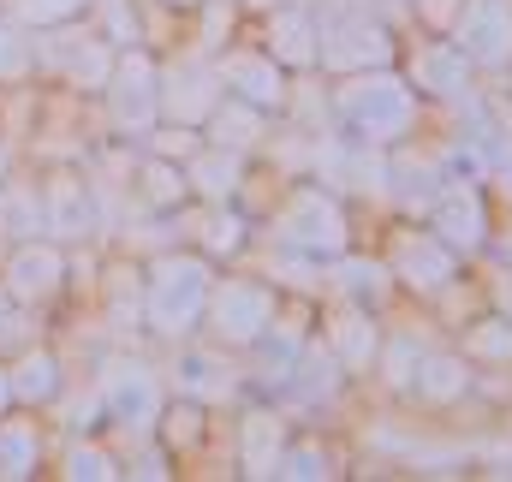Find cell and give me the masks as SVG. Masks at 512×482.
<instances>
[{
  "label": "cell",
  "mask_w": 512,
  "mask_h": 482,
  "mask_svg": "<svg viewBox=\"0 0 512 482\" xmlns=\"http://www.w3.org/2000/svg\"><path fill=\"white\" fill-rule=\"evenodd\" d=\"M340 120L352 125L364 143H393L417 120V90L399 72H382V66L352 72V84L340 90Z\"/></svg>",
  "instance_id": "1"
},
{
  "label": "cell",
  "mask_w": 512,
  "mask_h": 482,
  "mask_svg": "<svg viewBox=\"0 0 512 482\" xmlns=\"http://www.w3.org/2000/svg\"><path fill=\"white\" fill-rule=\"evenodd\" d=\"M209 292H215V274L203 256H161L143 286V316L155 334H185L209 310Z\"/></svg>",
  "instance_id": "2"
},
{
  "label": "cell",
  "mask_w": 512,
  "mask_h": 482,
  "mask_svg": "<svg viewBox=\"0 0 512 482\" xmlns=\"http://www.w3.org/2000/svg\"><path fill=\"white\" fill-rule=\"evenodd\" d=\"M274 239L298 256H316V262H340L352 227H346V209L328 197V191H292L274 215Z\"/></svg>",
  "instance_id": "3"
},
{
  "label": "cell",
  "mask_w": 512,
  "mask_h": 482,
  "mask_svg": "<svg viewBox=\"0 0 512 482\" xmlns=\"http://www.w3.org/2000/svg\"><path fill=\"white\" fill-rule=\"evenodd\" d=\"M102 411L126 429V435H149L161 423V381L143 369V363H114L108 381H102Z\"/></svg>",
  "instance_id": "4"
},
{
  "label": "cell",
  "mask_w": 512,
  "mask_h": 482,
  "mask_svg": "<svg viewBox=\"0 0 512 482\" xmlns=\"http://www.w3.org/2000/svg\"><path fill=\"white\" fill-rule=\"evenodd\" d=\"M203 316L215 322V334H221L227 346H251L256 334L274 322V292L256 286V280H227V286L209 292V310H203Z\"/></svg>",
  "instance_id": "5"
},
{
  "label": "cell",
  "mask_w": 512,
  "mask_h": 482,
  "mask_svg": "<svg viewBox=\"0 0 512 482\" xmlns=\"http://www.w3.org/2000/svg\"><path fill=\"white\" fill-rule=\"evenodd\" d=\"M453 48L471 60V66H507L512 60V0H465L459 12V30H453Z\"/></svg>",
  "instance_id": "6"
},
{
  "label": "cell",
  "mask_w": 512,
  "mask_h": 482,
  "mask_svg": "<svg viewBox=\"0 0 512 482\" xmlns=\"http://www.w3.org/2000/svg\"><path fill=\"white\" fill-rule=\"evenodd\" d=\"M429 227H435V239L447 244L453 256H459V250H477V244L489 239V209H483L477 185H471V179H447V185L429 197Z\"/></svg>",
  "instance_id": "7"
},
{
  "label": "cell",
  "mask_w": 512,
  "mask_h": 482,
  "mask_svg": "<svg viewBox=\"0 0 512 482\" xmlns=\"http://www.w3.org/2000/svg\"><path fill=\"white\" fill-rule=\"evenodd\" d=\"M108 108H114L120 131H149V125L161 120V72L143 54L114 60V72H108Z\"/></svg>",
  "instance_id": "8"
},
{
  "label": "cell",
  "mask_w": 512,
  "mask_h": 482,
  "mask_svg": "<svg viewBox=\"0 0 512 482\" xmlns=\"http://www.w3.org/2000/svg\"><path fill=\"white\" fill-rule=\"evenodd\" d=\"M316 54L334 72H370V66H387L393 42L376 18H334L328 30H316Z\"/></svg>",
  "instance_id": "9"
},
{
  "label": "cell",
  "mask_w": 512,
  "mask_h": 482,
  "mask_svg": "<svg viewBox=\"0 0 512 482\" xmlns=\"http://www.w3.org/2000/svg\"><path fill=\"white\" fill-rule=\"evenodd\" d=\"M221 102V78L203 66V60H185L161 78V114L173 125H203Z\"/></svg>",
  "instance_id": "10"
},
{
  "label": "cell",
  "mask_w": 512,
  "mask_h": 482,
  "mask_svg": "<svg viewBox=\"0 0 512 482\" xmlns=\"http://www.w3.org/2000/svg\"><path fill=\"white\" fill-rule=\"evenodd\" d=\"M60 280H66V256H60V244H18L12 250V262H6V292L12 298H24V304H36V298H54L60 292Z\"/></svg>",
  "instance_id": "11"
},
{
  "label": "cell",
  "mask_w": 512,
  "mask_h": 482,
  "mask_svg": "<svg viewBox=\"0 0 512 482\" xmlns=\"http://www.w3.org/2000/svg\"><path fill=\"white\" fill-rule=\"evenodd\" d=\"M393 274H399L405 286L435 292V286L453 280V250L435 239V233H399V239H393Z\"/></svg>",
  "instance_id": "12"
},
{
  "label": "cell",
  "mask_w": 512,
  "mask_h": 482,
  "mask_svg": "<svg viewBox=\"0 0 512 482\" xmlns=\"http://www.w3.org/2000/svg\"><path fill=\"white\" fill-rule=\"evenodd\" d=\"M221 84L239 96V102H251V108H280V60H268V54H233L227 66H221Z\"/></svg>",
  "instance_id": "13"
},
{
  "label": "cell",
  "mask_w": 512,
  "mask_h": 482,
  "mask_svg": "<svg viewBox=\"0 0 512 482\" xmlns=\"http://www.w3.org/2000/svg\"><path fill=\"white\" fill-rule=\"evenodd\" d=\"M411 84H417L423 96H465L471 60H465L453 42H429V48H417V60H411Z\"/></svg>",
  "instance_id": "14"
},
{
  "label": "cell",
  "mask_w": 512,
  "mask_h": 482,
  "mask_svg": "<svg viewBox=\"0 0 512 482\" xmlns=\"http://www.w3.org/2000/svg\"><path fill=\"white\" fill-rule=\"evenodd\" d=\"M90 221H96L90 185H78V179H54V185H48V197H42V227H48V233H60V239H84V233H90Z\"/></svg>",
  "instance_id": "15"
},
{
  "label": "cell",
  "mask_w": 512,
  "mask_h": 482,
  "mask_svg": "<svg viewBox=\"0 0 512 482\" xmlns=\"http://www.w3.org/2000/svg\"><path fill=\"white\" fill-rule=\"evenodd\" d=\"M405 387H411L423 405H453V399L471 387V363L447 358V352H429V358H417V369H411Z\"/></svg>",
  "instance_id": "16"
},
{
  "label": "cell",
  "mask_w": 512,
  "mask_h": 482,
  "mask_svg": "<svg viewBox=\"0 0 512 482\" xmlns=\"http://www.w3.org/2000/svg\"><path fill=\"white\" fill-rule=\"evenodd\" d=\"M280 447H286L280 417H274V411H251V417H245V435H239V465H245V477H274Z\"/></svg>",
  "instance_id": "17"
},
{
  "label": "cell",
  "mask_w": 512,
  "mask_h": 482,
  "mask_svg": "<svg viewBox=\"0 0 512 482\" xmlns=\"http://www.w3.org/2000/svg\"><path fill=\"white\" fill-rule=\"evenodd\" d=\"M209 137H215V149H233V155H245L256 137H262V108H251V102H215V114H209Z\"/></svg>",
  "instance_id": "18"
},
{
  "label": "cell",
  "mask_w": 512,
  "mask_h": 482,
  "mask_svg": "<svg viewBox=\"0 0 512 482\" xmlns=\"http://www.w3.org/2000/svg\"><path fill=\"white\" fill-rule=\"evenodd\" d=\"M328 340H334V358H340V369H370V363L382 358L376 322H370V316H358V310H346V316L328 328Z\"/></svg>",
  "instance_id": "19"
},
{
  "label": "cell",
  "mask_w": 512,
  "mask_h": 482,
  "mask_svg": "<svg viewBox=\"0 0 512 482\" xmlns=\"http://www.w3.org/2000/svg\"><path fill=\"white\" fill-rule=\"evenodd\" d=\"M54 60L66 66L72 84H108V72H114V54L96 36H60L54 42Z\"/></svg>",
  "instance_id": "20"
},
{
  "label": "cell",
  "mask_w": 512,
  "mask_h": 482,
  "mask_svg": "<svg viewBox=\"0 0 512 482\" xmlns=\"http://www.w3.org/2000/svg\"><path fill=\"white\" fill-rule=\"evenodd\" d=\"M268 48H274V60H280V66H310V60H316V24H310L298 6H286V12L274 18Z\"/></svg>",
  "instance_id": "21"
},
{
  "label": "cell",
  "mask_w": 512,
  "mask_h": 482,
  "mask_svg": "<svg viewBox=\"0 0 512 482\" xmlns=\"http://www.w3.org/2000/svg\"><path fill=\"white\" fill-rule=\"evenodd\" d=\"M12 399H24V405H48V399H60V358H48V352H24L18 369H12Z\"/></svg>",
  "instance_id": "22"
},
{
  "label": "cell",
  "mask_w": 512,
  "mask_h": 482,
  "mask_svg": "<svg viewBox=\"0 0 512 482\" xmlns=\"http://www.w3.org/2000/svg\"><path fill=\"white\" fill-rule=\"evenodd\" d=\"M286 387H292V399H304V405L328 399V393L340 387V358H334V352H298L292 375H286Z\"/></svg>",
  "instance_id": "23"
},
{
  "label": "cell",
  "mask_w": 512,
  "mask_h": 482,
  "mask_svg": "<svg viewBox=\"0 0 512 482\" xmlns=\"http://www.w3.org/2000/svg\"><path fill=\"white\" fill-rule=\"evenodd\" d=\"M179 381H185V393H191V399H227L239 375L215 358V352H185V363H179Z\"/></svg>",
  "instance_id": "24"
},
{
  "label": "cell",
  "mask_w": 512,
  "mask_h": 482,
  "mask_svg": "<svg viewBox=\"0 0 512 482\" xmlns=\"http://www.w3.org/2000/svg\"><path fill=\"white\" fill-rule=\"evenodd\" d=\"M251 346H256V358H262V375H268V381H286V375H292V363H298V352H304V334H298V328H286V322H280V328L268 322Z\"/></svg>",
  "instance_id": "25"
},
{
  "label": "cell",
  "mask_w": 512,
  "mask_h": 482,
  "mask_svg": "<svg viewBox=\"0 0 512 482\" xmlns=\"http://www.w3.org/2000/svg\"><path fill=\"white\" fill-rule=\"evenodd\" d=\"M36 453H42V441H36V429L30 423H0V477L18 482L36 471Z\"/></svg>",
  "instance_id": "26"
},
{
  "label": "cell",
  "mask_w": 512,
  "mask_h": 482,
  "mask_svg": "<svg viewBox=\"0 0 512 482\" xmlns=\"http://www.w3.org/2000/svg\"><path fill=\"white\" fill-rule=\"evenodd\" d=\"M191 179L209 191V197H227L233 185H239V155L233 149H215V155H197L191 161Z\"/></svg>",
  "instance_id": "27"
},
{
  "label": "cell",
  "mask_w": 512,
  "mask_h": 482,
  "mask_svg": "<svg viewBox=\"0 0 512 482\" xmlns=\"http://www.w3.org/2000/svg\"><path fill=\"white\" fill-rule=\"evenodd\" d=\"M471 358L512 363V316H489V322L471 328Z\"/></svg>",
  "instance_id": "28"
},
{
  "label": "cell",
  "mask_w": 512,
  "mask_h": 482,
  "mask_svg": "<svg viewBox=\"0 0 512 482\" xmlns=\"http://www.w3.org/2000/svg\"><path fill=\"white\" fill-rule=\"evenodd\" d=\"M334 465H328V453L316 447V441H304V447H280V465H274V477H292V482H310V477H328Z\"/></svg>",
  "instance_id": "29"
},
{
  "label": "cell",
  "mask_w": 512,
  "mask_h": 482,
  "mask_svg": "<svg viewBox=\"0 0 512 482\" xmlns=\"http://www.w3.org/2000/svg\"><path fill=\"white\" fill-rule=\"evenodd\" d=\"M66 477L72 482H114L120 465H114L102 447H72V453H66Z\"/></svg>",
  "instance_id": "30"
},
{
  "label": "cell",
  "mask_w": 512,
  "mask_h": 482,
  "mask_svg": "<svg viewBox=\"0 0 512 482\" xmlns=\"http://www.w3.org/2000/svg\"><path fill=\"white\" fill-rule=\"evenodd\" d=\"M143 197H149V203H179V197H185V173L167 167V161H149V167H143Z\"/></svg>",
  "instance_id": "31"
},
{
  "label": "cell",
  "mask_w": 512,
  "mask_h": 482,
  "mask_svg": "<svg viewBox=\"0 0 512 482\" xmlns=\"http://www.w3.org/2000/svg\"><path fill=\"white\" fill-rule=\"evenodd\" d=\"M0 221L18 227V233H42V197H30V191H6V197H0Z\"/></svg>",
  "instance_id": "32"
},
{
  "label": "cell",
  "mask_w": 512,
  "mask_h": 482,
  "mask_svg": "<svg viewBox=\"0 0 512 482\" xmlns=\"http://www.w3.org/2000/svg\"><path fill=\"white\" fill-rule=\"evenodd\" d=\"M90 0H12V12L24 18V24H66V18H78Z\"/></svg>",
  "instance_id": "33"
},
{
  "label": "cell",
  "mask_w": 512,
  "mask_h": 482,
  "mask_svg": "<svg viewBox=\"0 0 512 482\" xmlns=\"http://www.w3.org/2000/svg\"><path fill=\"white\" fill-rule=\"evenodd\" d=\"M203 239H209V250H239V244H245V221H239V215H209Z\"/></svg>",
  "instance_id": "34"
},
{
  "label": "cell",
  "mask_w": 512,
  "mask_h": 482,
  "mask_svg": "<svg viewBox=\"0 0 512 482\" xmlns=\"http://www.w3.org/2000/svg\"><path fill=\"white\" fill-rule=\"evenodd\" d=\"M24 72H30V48L0 24V84H6V78H24Z\"/></svg>",
  "instance_id": "35"
},
{
  "label": "cell",
  "mask_w": 512,
  "mask_h": 482,
  "mask_svg": "<svg viewBox=\"0 0 512 482\" xmlns=\"http://www.w3.org/2000/svg\"><path fill=\"white\" fill-rule=\"evenodd\" d=\"M340 274H346V286H352V292H376V298H382V268H376V262H346V268H340Z\"/></svg>",
  "instance_id": "36"
},
{
  "label": "cell",
  "mask_w": 512,
  "mask_h": 482,
  "mask_svg": "<svg viewBox=\"0 0 512 482\" xmlns=\"http://www.w3.org/2000/svg\"><path fill=\"white\" fill-rule=\"evenodd\" d=\"M411 369H417V346H393L387 352V381H411Z\"/></svg>",
  "instance_id": "37"
},
{
  "label": "cell",
  "mask_w": 512,
  "mask_h": 482,
  "mask_svg": "<svg viewBox=\"0 0 512 482\" xmlns=\"http://www.w3.org/2000/svg\"><path fill=\"white\" fill-rule=\"evenodd\" d=\"M197 423H203V417H197L191 405H185V411H173V441H197Z\"/></svg>",
  "instance_id": "38"
},
{
  "label": "cell",
  "mask_w": 512,
  "mask_h": 482,
  "mask_svg": "<svg viewBox=\"0 0 512 482\" xmlns=\"http://www.w3.org/2000/svg\"><path fill=\"white\" fill-rule=\"evenodd\" d=\"M0 328H12V292L0 286Z\"/></svg>",
  "instance_id": "39"
},
{
  "label": "cell",
  "mask_w": 512,
  "mask_h": 482,
  "mask_svg": "<svg viewBox=\"0 0 512 482\" xmlns=\"http://www.w3.org/2000/svg\"><path fill=\"white\" fill-rule=\"evenodd\" d=\"M6 399H12V375L0 369V405H6Z\"/></svg>",
  "instance_id": "40"
},
{
  "label": "cell",
  "mask_w": 512,
  "mask_h": 482,
  "mask_svg": "<svg viewBox=\"0 0 512 482\" xmlns=\"http://www.w3.org/2000/svg\"><path fill=\"white\" fill-rule=\"evenodd\" d=\"M501 191H507V197H512V161H507V167H501Z\"/></svg>",
  "instance_id": "41"
},
{
  "label": "cell",
  "mask_w": 512,
  "mask_h": 482,
  "mask_svg": "<svg viewBox=\"0 0 512 482\" xmlns=\"http://www.w3.org/2000/svg\"><path fill=\"white\" fill-rule=\"evenodd\" d=\"M501 304H507V316H512V280H507V286H501Z\"/></svg>",
  "instance_id": "42"
},
{
  "label": "cell",
  "mask_w": 512,
  "mask_h": 482,
  "mask_svg": "<svg viewBox=\"0 0 512 482\" xmlns=\"http://www.w3.org/2000/svg\"><path fill=\"white\" fill-rule=\"evenodd\" d=\"M0 173H6V155H0Z\"/></svg>",
  "instance_id": "43"
},
{
  "label": "cell",
  "mask_w": 512,
  "mask_h": 482,
  "mask_svg": "<svg viewBox=\"0 0 512 482\" xmlns=\"http://www.w3.org/2000/svg\"><path fill=\"white\" fill-rule=\"evenodd\" d=\"M173 6H191V0H173Z\"/></svg>",
  "instance_id": "44"
}]
</instances>
